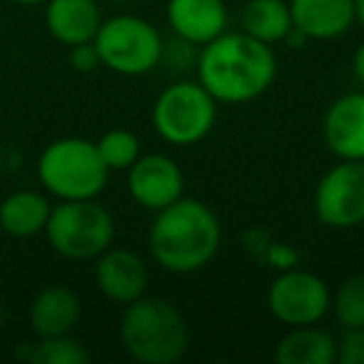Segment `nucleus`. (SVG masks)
<instances>
[{
	"instance_id": "1",
	"label": "nucleus",
	"mask_w": 364,
	"mask_h": 364,
	"mask_svg": "<svg viewBox=\"0 0 364 364\" xmlns=\"http://www.w3.org/2000/svg\"><path fill=\"white\" fill-rule=\"evenodd\" d=\"M198 82L225 105H242L257 100L269 90L277 75V58L272 46L250 38L247 33H228L200 46Z\"/></svg>"
},
{
	"instance_id": "2",
	"label": "nucleus",
	"mask_w": 364,
	"mask_h": 364,
	"mask_svg": "<svg viewBox=\"0 0 364 364\" xmlns=\"http://www.w3.org/2000/svg\"><path fill=\"white\" fill-rule=\"evenodd\" d=\"M223 242V228L213 210L195 198L175 200L157 210L147 232L150 255L172 274H190L208 267Z\"/></svg>"
},
{
	"instance_id": "3",
	"label": "nucleus",
	"mask_w": 364,
	"mask_h": 364,
	"mask_svg": "<svg viewBox=\"0 0 364 364\" xmlns=\"http://www.w3.org/2000/svg\"><path fill=\"white\" fill-rule=\"evenodd\" d=\"M120 344L140 364H175L188 352L190 329L172 302L142 294L122 309Z\"/></svg>"
},
{
	"instance_id": "4",
	"label": "nucleus",
	"mask_w": 364,
	"mask_h": 364,
	"mask_svg": "<svg viewBox=\"0 0 364 364\" xmlns=\"http://www.w3.org/2000/svg\"><path fill=\"white\" fill-rule=\"evenodd\" d=\"M110 170L85 137L53 140L38 157V180L58 200H92L105 190Z\"/></svg>"
},
{
	"instance_id": "5",
	"label": "nucleus",
	"mask_w": 364,
	"mask_h": 364,
	"mask_svg": "<svg viewBox=\"0 0 364 364\" xmlns=\"http://www.w3.org/2000/svg\"><path fill=\"white\" fill-rule=\"evenodd\" d=\"M46 237L60 257L85 262L100 257L107 247H112L115 220L95 198L60 200L50 210Z\"/></svg>"
},
{
	"instance_id": "6",
	"label": "nucleus",
	"mask_w": 364,
	"mask_h": 364,
	"mask_svg": "<svg viewBox=\"0 0 364 364\" xmlns=\"http://www.w3.org/2000/svg\"><path fill=\"white\" fill-rule=\"evenodd\" d=\"M218 120V100L198 80H177L157 95L152 125L165 142L177 147L198 145Z\"/></svg>"
},
{
	"instance_id": "7",
	"label": "nucleus",
	"mask_w": 364,
	"mask_h": 364,
	"mask_svg": "<svg viewBox=\"0 0 364 364\" xmlns=\"http://www.w3.org/2000/svg\"><path fill=\"white\" fill-rule=\"evenodd\" d=\"M92 43L107 70L130 77L155 70L165 46L160 31L150 21L130 13L102 21Z\"/></svg>"
},
{
	"instance_id": "8",
	"label": "nucleus",
	"mask_w": 364,
	"mask_h": 364,
	"mask_svg": "<svg viewBox=\"0 0 364 364\" xmlns=\"http://www.w3.org/2000/svg\"><path fill=\"white\" fill-rule=\"evenodd\" d=\"M267 309L287 327L317 324L332 309V292L319 274L307 269H284L269 284Z\"/></svg>"
},
{
	"instance_id": "9",
	"label": "nucleus",
	"mask_w": 364,
	"mask_h": 364,
	"mask_svg": "<svg viewBox=\"0 0 364 364\" xmlns=\"http://www.w3.org/2000/svg\"><path fill=\"white\" fill-rule=\"evenodd\" d=\"M314 215L332 230H349L364 223V160H339L319 177Z\"/></svg>"
},
{
	"instance_id": "10",
	"label": "nucleus",
	"mask_w": 364,
	"mask_h": 364,
	"mask_svg": "<svg viewBox=\"0 0 364 364\" xmlns=\"http://www.w3.org/2000/svg\"><path fill=\"white\" fill-rule=\"evenodd\" d=\"M127 190L140 208L157 213L185 195V175L172 157L150 152L127 167Z\"/></svg>"
},
{
	"instance_id": "11",
	"label": "nucleus",
	"mask_w": 364,
	"mask_h": 364,
	"mask_svg": "<svg viewBox=\"0 0 364 364\" xmlns=\"http://www.w3.org/2000/svg\"><path fill=\"white\" fill-rule=\"evenodd\" d=\"M95 284L102 297L115 304H130L147 294L150 269L137 252L125 247H107L95 257Z\"/></svg>"
},
{
	"instance_id": "12",
	"label": "nucleus",
	"mask_w": 364,
	"mask_h": 364,
	"mask_svg": "<svg viewBox=\"0 0 364 364\" xmlns=\"http://www.w3.org/2000/svg\"><path fill=\"white\" fill-rule=\"evenodd\" d=\"M322 135L339 160H364V90L344 92L329 102Z\"/></svg>"
},
{
	"instance_id": "13",
	"label": "nucleus",
	"mask_w": 364,
	"mask_h": 364,
	"mask_svg": "<svg viewBox=\"0 0 364 364\" xmlns=\"http://www.w3.org/2000/svg\"><path fill=\"white\" fill-rule=\"evenodd\" d=\"M170 31L193 46H205L228 31L225 0H167Z\"/></svg>"
},
{
	"instance_id": "14",
	"label": "nucleus",
	"mask_w": 364,
	"mask_h": 364,
	"mask_svg": "<svg viewBox=\"0 0 364 364\" xmlns=\"http://www.w3.org/2000/svg\"><path fill=\"white\" fill-rule=\"evenodd\" d=\"M82 314V302L77 292L65 284H48L33 297L28 307V322L36 337H58L70 334Z\"/></svg>"
},
{
	"instance_id": "15",
	"label": "nucleus",
	"mask_w": 364,
	"mask_h": 364,
	"mask_svg": "<svg viewBox=\"0 0 364 364\" xmlns=\"http://www.w3.org/2000/svg\"><path fill=\"white\" fill-rule=\"evenodd\" d=\"M294 31L307 41H334L354 26V0H287Z\"/></svg>"
},
{
	"instance_id": "16",
	"label": "nucleus",
	"mask_w": 364,
	"mask_h": 364,
	"mask_svg": "<svg viewBox=\"0 0 364 364\" xmlns=\"http://www.w3.org/2000/svg\"><path fill=\"white\" fill-rule=\"evenodd\" d=\"M102 23L95 0H46V28L58 43L73 48L95 41Z\"/></svg>"
},
{
	"instance_id": "17",
	"label": "nucleus",
	"mask_w": 364,
	"mask_h": 364,
	"mask_svg": "<svg viewBox=\"0 0 364 364\" xmlns=\"http://www.w3.org/2000/svg\"><path fill=\"white\" fill-rule=\"evenodd\" d=\"M53 203L38 190H16L0 203V230L11 237L26 240L46 232Z\"/></svg>"
},
{
	"instance_id": "18",
	"label": "nucleus",
	"mask_w": 364,
	"mask_h": 364,
	"mask_svg": "<svg viewBox=\"0 0 364 364\" xmlns=\"http://www.w3.org/2000/svg\"><path fill=\"white\" fill-rule=\"evenodd\" d=\"M277 364H337V339L317 324L289 327L274 347Z\"/></svg>"
},
{
	"instance_id": "19",
	"label": "nucleus",
	"mask_w": 364,
	"mask_h": 364,
	"mask_svg": "<svg viewBox=\"0 0 364 364\" xmlns=\"http://www.w3.org/2000/svg\"><path fill=\"white\" fill-rule=\"evenodd\" d=\"M292 13L287 0H247L242 11V33L259 43H284L292 31Z\"/></svg>"
},
{
	"instance_id": "20",
	"label": "nucleus",
	"mask_w": 364,
	"mask_h": 364,
	"mask_svg": "<svg viewBox=\"0 0 364 364\" xmlns=\"http://www.w3.org/2000/svg\"><path fill=\"white\" fill-rule=\"evenodd\" d=\"M28 359L36 364H87L90 352L82 347L80 339L58 334V337H38V342L28 352Z\"/></svg>"
},
{
	"instance_id": "21",
	"label": "nucleus",
	"mask_w": 364,
	"mask_h": 364,
	"mask_svg": "<svg viewBox=\"0 0 364 364\" xmlns=\"http://www.w3.org/2000/svg\"><path fill=\"white\" fill-rule=\"evenodd\" d=\"M332 312L342 329L364 327V274H352L332 294Z\"/></svg>"
},
{
	"instance_id": "22",
	"label": "nucleus",
	"mask_w": 364,
	"mask_h": 364,
	"mask_svg": "<svg viewBox=\"0 0 364 364\" xmlns=\"http://www.w3.org/2000/svg\"><path fill=\"white\" fill-rule=\"evenodd\" d=\"M95 145L110 172H127V167L140 157V140H137L135 132L125 130V127H112V130L102 132Z\"/></svg>"
},
{
	"instance_id": "23",
	"label": "nucleus",
	"mask_w": 364,
	"mask_h": 364,
	"mask_svg": "<svg viewBox=\"0 0 364 364\" xmlns=\"http://www.w3.org/2000/svg\"><path fill=\"white\" fill-rule=\"evenodd\" d=\"M337 364H364V327L344 329L337 342Z\"/></svg>"
},
{
	"instance_id": "24",
	"label": "nucleus",
	"mask_w": 364,
	"mask_h": 364,
	"mask_svg": "<svg viewBox=\"0 0 364 364\" xmlns=\"http://www.w3.org/2000/svg\"><path fill=\"white\" fill-rule=\"evenodd\" d=\"M100 65H102L100 53H97V48H95V43H92V41L70 48V68L75 73L87 75V73H95Z\"/></svg>"
},
{
	"instance_id": "25",
	"label": "nucleus",
	"mask_w": 364,
	"mask_h": 364,
	"mask_svg": "<svg viewBox=\"0 0 364 364\" xmlns=\"http://www.w3.org/2000/svg\"><path fill=\"white\" fill-rule=\"evenodd\" d=\"M352 73H354V80L364 87V43H359V48L354 50L352 58Z\"/></svg>"
},
{
	"instance_id": "26",
	"label": "nucleus",
	"mask_w": 364,
	"mask_h": 364,
	"mask_svg": "<svg viewBox=\"0 0 364 364\" xmlns=\"http://www.w3.org/2000/svg\"><path fill=\"white\" fill-rule=\"evenodd\" d=\"M354 23L364 31V0H354Z\"/></svg>"
},
{
	"instance_id": "27",
	"label": "nucleus",
	"mask_w": 364,
	"mask_h": 364,
	"mask_svg": "<svg viewBox=\"0 0 364 364\" xmlns=\"http://www.w3.org/2000/svg\"><path fill=\"white\" fill-rule=\"evenodd\" d=\"M11 3H18V6H41L46 0H11Z\"/></svg>"
},
{
	"instance_id": "28",
	"label": "nucleus",
	"mask_w": 364,
	"mask_h": 364,
	"mask_svg": "<svg viewBox=\"0 0 364 364\" xmlns=\"http://www.w3.org/2000/svg\"><path fill=\"white\" fill-rule=\"evenodd\" d=\"M6 319H8V309H6V304H3V299H0V327L6 324Z\"/></svg>"
}]
</instances>
